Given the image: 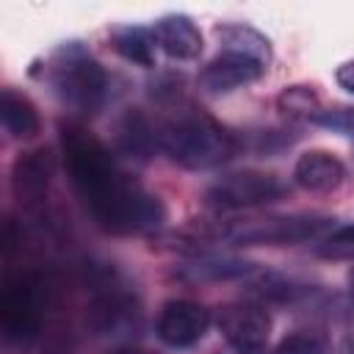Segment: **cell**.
Returning <instances> with one entry per match:
<instances>
[{
    "label": "cell",
    "instance_id": "cell-1",
    "mask_svg": "<svg viewBox=\"0 0 354 354\" xmlns=\"http://www.w3.org/2000/svg\"><path fill=\"white\" fill-rule=\"evenodd\" d=\"M58 138L69 183L100 230L111 235H141L166 221L160 196L141 185L86 124L61 122Z\"/></svg>",
    "mask_w": 354,
    "mask_h": 354
},
{
    "label": "cell",
    "instance_id": "cell-10",
    "mask_svg": "<svg viewBox=\"0 0 354 354\" xmlns=\"http://www.w3.org/2000/svg\"><path fill=\"white\" fill-rule=\"evenodd\" d=\"M266 64L243 55V53H232V50H221L216 58H210L199 75L196 83L202 91L207 94H230L235 88H243L254 80H260L266 75Z\"/></svg>",
    "mask_w": 354,
    "mask_h": 354
},
{
    "label": "cell",
    "instance_id": "cell-4",
    "mask_svg": "<svg viewBox=\"0 0 354 354\" xmlns=\"http://www.w3.org/2000/svg\"><path fill=\"white\" fill-rule=\"evenodd\" d=\"M47 282L33 268H6L0 290V329L6 346H30L44 324Z\"/></svg>",
    "mask_w": 354,
    "mask_h": 354
},
{
    "label": "cell",
    "instance_id": "cell-6",
    "mask_svg": "<svg viewBox=\"0 0 354 354\" xmlns=\"http://www.w3.org/2000/svg\"><path fill=\"white\" fill-rule=\"evenodd\" d=\"M88 326L97 335H122L138 326L141 304L136 290L108 263L88 268Z\"/></svg>",
    "mask_w": 354,
    "mask_h": 354
},
{
    "label": "cell",
    "instance_id": "cell-17",
    "mask_svg": "<svg viewBox=\"0 0 354 354\" xmlns=\"http://www.w3.org/2000/svg\"><path fill=\"white\" fill-rule=\"evenodd\" d=\"M216 36L221 41V50L243 53L266 66L271 64V41L257 28H252L246 22H224V25H216Z\"/></svg>",
    "mask_w": 354,
    "mask_h": 354
},
{
    "label": "cell",
    "instance_id": "cell-5",
    "mask_svg": "<svg viewBox=\"0 0 354 354\" xmlns=\"http://www.w3.org/2000/svg\"><path fill=\"white\" fill-rule=\"evenodd\" d=\"M332 216L326 213H277L235 218L216 230V238L230 241L232 246H296L321 241L332 232Z\"/></svg>",
    "mask_w": 354,
    "mask_h": 354
},
{
    "label": "cell",
    "instance_id": "cell-3",
    "mask_svg": "<svg viewBox=\"0 0 354 354\" xmlns=\"http://www.w3.org/2000/svg\"><path fill=\"white\" fill-rule=\"evenodd\" d=\"M41 80H47L55 97L77 113L100 111L108 97V72L80 41H64L47 53Z\"/></svg>",
    "mask_w": 354,
    "mask_h": 354
},
{
    "label": "cell",
    "instance_id": "cell-7",
    "mask_svg": "<svg viewBox=\"0 0 354 354\" xmlns=\"http://www.w3.org/2000/svg\"><path fill=\"white\" fill-rule=\"evenodd\" d=\"M288 194L290 185L279 174L263 169H238L210 183V188L205 191V205L221 213H235L279 202Z\"/></svg>",
    "mask_w": 354,
    "mask_h": 354
},
{
    "label": "cell",
    "instance_id": "cell-23",
    "mask_svg": "<svg viewBox=\"0 0 354 354\" xmlns=\"http://www.w3.org/2000/svg\"><path fill=\"white\" fill-rule=\"evenodd\" d=\"M346 285H348V293H351V299H354V268H348V274H346Z\"/></svg>",
    "mask_w": 354,
    "mask_h": 354
},
{
    "label": "cell",
    "instance_id": "cell-13",
    "mask_svg": "<svg viewBox=\"0 0 354 354\" xmlns=\"http://www.w3.org/2000/svg\"><path fill=\"white\" fill-rule=\"evenodd\" d=\"M158 47L174 61H196L202 55V30L188 14H166L152 25Z\"/></svg>",
    "mask_w": 354,
    "mask_h": 354
},
{
    "label": "cell",
    "instance_id": "cell-18",
    "mask_svg": "<svg viewBox=\"0 0 354 354\" xmlns=\"http://www.w3.org/2000/svg\"><path fill=\"white\" fill-rule=\"evenodd\" d=\"M277 108L290 119H313L321 111V102L313 86H288L277 97Z\"/></svg>",
    "mask_w": 354,
    "mask_h": 354
},
{
    "label": "cell",
    "instance_id": "cell-16",
    "mask_svg": "<svg viewBox=\"0 0 354 354\" xmlns=\"http://www.w3.org/2000/svg\"><path fill=\"white\" fill-rule=\"evenodd\" d=\"M116 147L119 152L130 158H149L152 149H158V133L155 124L141 111H127L116 124Z\"/></svg>",
    "mask_w": 354,
    "mask_h": 354
},
{
    "label": "cell",
    "instance_id": "cell-12",
    "mask_svg": "<svg viewBox=\"0 0 354 354\" xmlns=\"http://www.w3.org/2000/svg\"><path fill=\"white\" fill-rule=\"evenodd\" d=\"M346 180V166L326 149H307L293 163V183L310 194H332Z\"/></svg>",
    "mask_w": 354,
    "mask_h": 354
},
{
    "label": "cell",
    "instance_id": "cell-21",
    "mask_svg": "<svg viewBox=\"0 0 354 354\" xmlns=\"http://www.w3.org/2000/svg\"><path fill=\"white\" fill-rule=\"evenodd\" d=\"M310 122L354 141V108H321Z\"/></svg>",
    "mask_w": 354,
    "mask_h": 354
},
{
    "label": "cell",
    "instance_id": "cell-25",
    "mask_svg": "<svg viewBox=\"0 0 354 354\" xmlns=\"http://www.w3.org/2000/svg\"><path fill=\"white\" fill-rule=\"evenodd\" d=\"M218 354H221V351H218ZM224 354H238V351H232V348H230V351H224Z\"/></svg>",
    "mask_w": 354,
    "mask_h": 354
},
{
    "label": "cell",
    "instance_id": "cell-24",
    "mask_svg": "<svg viewBox=\"0 0 354 354\" xmlns=\"http://www.w3.org/2000/svg\"><path fill=\"white\" fill-rule=\"evenodd\" d=\"M116 354H155V351H147V348H122Z\"/></svg>",
    "mask_w": 354,
    "mask_h": 354
},
{
    "label": "cell",
    "instance_id": "cell-2",
    "mask_svg": "<svg viewBox=\"0 0 354 354\" xmlns=\"http://www.w3.org/2000/svg\"><path fill=\"white\" fill-rule=\"evenodd\" d=\"M160 100L169 108L155 122L158 149L166 152L171 163L188 171H210L235 158L238 138L218 119L183 100L174 88L166 94L160 91Z\"/></svg>",
    "mask_w": 354,
    "mask_h": 354
},
{
    "label": "cell",
    "instance_id": "cell-15",
    "mask_svg": "<svg viewBox=\"0 0 354 354\" xmlns=\"http://www.w3.org/2000/svg\"><path fill=\"white\" fill-rule=\"evenodd\" d=\"M0 119H3V130L14 141H30L41 130V116H39L36 105L30 102V97H25L17 88H3Z\"/></svg>",
    "mask_w": 354,
    "mask_h": 354
},
{
    "label": "cell",
    "instance_id": "cell-20",
    "mask_svg": "<svg viewBox=\"0 0 354 354\" xmlns=\"http://www.w3.org/2000/svg\"><path fill=\"white\" fill-rule=\"evenodd\" d=\"M268 354H326V340L318 332L296 329L285 335Z\"/></svg>",
    "mask_w": 354,
    "mask_h": 354
},
{
    "label": "cell",
    "instance_id": "cell-8",
    "mask_svg": "<svg viewBox=\"0 0 354 354\" xmlns=\"http://www.w3.org/2000/svg\"><path fill=\"white\" fill-rule=\"evenodd\" d=\"M216 326L227 346L238 354H268L271 340V313L263 301L241 299L221 304L216 310Z\"/></svg>",
    "mask_w": 354,
    "mask_h": 354
},
{
    "label": "cell",
    "instance_id": "cell-11",
    "mask_svg": "<svg viewBox=\"0 0 354 354\" xmlns=\"http://www.w3.org/2000/svg\"><path fill=\"white\" fill-rule=\"evenodd\" d=\"M53 171H55V160L50 149L22 152L11 166V191L17 202L25 207H39L41 199L47 196Z\"/></svg>",
    "mask_w": 354,
    "mask_h": 354
},
{
    "label": "cell",
    "instance_id": "cell-14",
    "mask_svg": "<svg viewBox=\"0 0 354 354\" xmlns=\"http://www.w3.org/2000/svg\"><path fill=\"white\" fill-rule=\"evenodd\" d=\"M111 47L116 50V55H122L124 61L152 69L158 64V36L152 28L144 25H116L108 30Z\"/></svg>",
    "mask_w": 354,
    "mask_h": 354
},
{
    "label": "cell",
    "instance_id": "cell-9",
    "mask_svg": "<svg viewBox=\"0 0 354 354\" xmlns=\"http://www.w3.org/2000/svg\"><path fill=\"white\" fill-rule=\"evenodd\" d=\"M213 315L205 304L191 299H171L160 307L155 321V335L169 348H191L205 340Z\"/></svg>",
    "mask_w": 354,
    "mask_h": 354
},
{
    "label": "cell",
    "instance_id": "cell-22",
    "mask_svg": "<svg viewBox=\"0 0 354 354\" xmlns=\"http://www.w3.org/2000/svg\"><path fill=\"white\" fill-rule=\"evenodd\" d=\"M335 80L340 88H346L348 94H354V58L351 61H343L337 69H335Z\"/></svg>",
    "mask_w": 354,
    "mask_h": 354
},
{
    "label": "cell",
    "instance_id": "cell-19",
    "mask_svg": "<svg viewBox=\"0 0 354 354\" xmlns=\"http://www.w3.org/2000/svg\"><path fill=\"white\" fill-rule=\"evenodd\" d=\"M315 254L326 260H354V224L337 227L329 235H324L315 246Z\"/></svg>",
    "mask_w": 354,
    "mask_h": 354
}]
</instances>
